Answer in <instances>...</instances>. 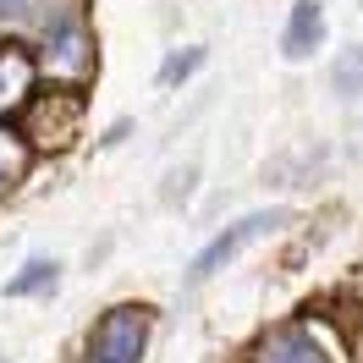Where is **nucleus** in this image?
I'll list each match as a JSON object with an SVG mask.
<instances>
[{"label":"nucleus","instance_id":"obj_1","mask_svg":"<svg viewBox=\"0 0 363 363\" xmlns=\"http://www.w3.org/2000/svg\"><path fill=\"white\" fill-rule=\"evenodd\" d=\"M28 39H33L39 77L55 83V89H83V83L94 77V67H99L89 0H39Z\"/></svg>","mask_w":363,"mask_h":363},{"label":"nucleus","instance_id":"obj_2","mask_svg":"<svg viewBox=\"0 0 363 363\" xmlns=\"http://www.w3.org/2000/svg\"><path fill=\"white\" fill-rule=\"evenodd\" d=\"M149 336H155V308L149 303H111L105 314L89 325L83 336V358L77 363H143L149 358Z\"/></svg>","mask_w":363,"mask_h":363},{"label":"nucleus","instance_id":"obj_3","mask_svg":"<svg viewBox=\"0 0 363 363\" xmlns=\"http://www.w3.org/2000/svg\"><path fill=\"white\" fill-rule=\"evenodd\" d=\"M286 220H292V209H248V215H237L231 226H220V231L204 242V248L193 253V264H187V286H204V281H215V275L226 270L231 259H242V253H248L259 237H270V231L286 226Z\"/></svg>","mask_w":363,"mask_h":363},{"label":"nucleus","instance_id":"obj_4","mask_svg":"<svg viewBox=\"0 0 363 363\" xmlns=\"http://www.w3.org/2000/svg\"><path fill=\"white\" fill-rule=\"evenodd\" d=\"M248 363H341V358L330 352V341L319 336V325L286 319V325H275V330H264L253 341Z\"/></svg>","mask_w":363,"mask_h":363},{"label":"nucleus","instance_id":"obj_5","mask_svg":"<svg viewBox=\"0 0 363 363\" xmlns=\"http://www.w3.org/2000/svg\"><path fill=\"white\" fill-rule=\"evenodd\" d=\"M39 61H33V50L17 45V39H6L0 45V121H11V116H23L33 99H39Z\"/></svg>","mask_w":363,"mask_h":363},{"label":"nucleus","instance_id":"obj_6","mask_svg":"<svg viewBox=\"0 0 363 363\" xmlns=\"http://www.w3.org/2000/svg\"><path fill=\"white\" fill-rule=\"evenodd\" d=\"M325 50V6L319 0H292L286 28H281V55L286 61H314Z\"/></svg>","mask_w":363,"mask_h":363},{"label":"nucleus","instance_id":"obj_7","mask_svg":"<svg viewBox=\"0 0 363 363\" xmlns=\"http://www.w3.org/2000/svg\"><path fill=\"white\" fill-rule=\"evenodd\" d=\"M28 165H33V143H28L23 127H11V121H0V199L6 193H17L28 182Z\"/></svg>","mask_w":363,"mask_h":363},{"label":"nucleus","instance_id":"obj_8","mask_svg":"<svg viewBox=\"0 0 363 363\" xmlns=\"http://www.w3.org/2000/svg\"><path fill=\"white\" fill-rule=\"evenodd\" d=\"M61 286V259H45V253H33L23 270L11 275L6 286H0V297H50Z\"/></svg>","mask_w":363,"mask_h":363},{"label":"nucleus","instance_id":"obj_9","mask_svg":"<svg viewBox=\"0 0 363 363\" xmlns=\"http://www.w3.org/2000/svg\"><path fill=\"white\" fill-rule=\"evenodd\" d=\"M204 61H209L204 45H187V50H177V55H165V67H160V89H182L193 72H204Z\"/></svg>","mask_w":363,"mask_h":363},{"label":"nucleus","instance_id":"obj_10","mask_svg":"<svg viewBox=\"0 0 363 363\" xmlns=\"http://www.w3.org/2000/svg\"><path fill=\"white\" fill-rule=\"evenodd\" d=\"M33 11H39V0H0V33L6 39H23L28 28H33Z\"/></svg>","mask_w":363,"mask_h":363},{"label":"nucleus","instance_id":"obj_11","mask_svg":"<svg viewBox=\"0 0 363 363\" xmlns=\"http://www.w3.org/2000/svg\"><path fill=\"white\" fill-rule=\"evenodd\" d=\"M336 94H341V99L363 94V45H352V50L336 61Z\"/></svg>","mask_w":363,"mask_h":363},{"label":"nucleus","instance_id":"obj_12","mask_svg":"<svg viewBox=\"0 0 363 363\" xmlns=\"http://www.w3.org/2000/svg\"><path fill=\"white\" fill-rule=\"evenodd\" d=\"M127 133H133V121H116V127H111V133H105V138H99V143H105V149H116V143H121V138H127Z\"/></svg>","mask_w":363,"mask_h":363}]
</instances>
